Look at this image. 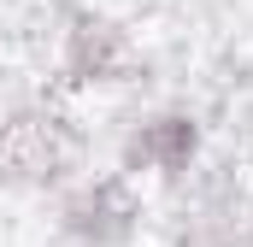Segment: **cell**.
<instances>
[{"label": "cell", "instance_id": "cell-3", "mask_svg": "<svg viewBox=\"0 0 253 247\" xmlns=\"http://www.w3.org/2000/svg\"><path fill=\"white\" fill-rule=\"evenodd\" d=\"M135 71V47L129 36L100 18V12H71L59 36V77L71 88H112V82H129Z\"/></svg>", "mask_w": 253, "mask_h": 247}, {"label": "cell", "instance_id": "cell-4", "mask_svg": "<svg viewBox=\"0 0 253 247\" xmlns=\"http://www.w3.org/2000/svg\"><path fill=\"white\" fill-rule=\"evenodd\" d=\"M118 159H124L129 183L141 171L147 177H183V171H194V159H200V124H194V112L159 106V112L135 118L129 135H124V147H118Z\"/></svg>", "mask_w": 253, "mask_h": 247}, {"label": "cell", "instance_id": "cell-2", "mask_svg": "<svg viewBox=\"0 0 253 247\" xmlns=\"http://www.w3.org/2000/svg\"><path fill=\"white\" fill-rule=\"evenodd\" d=\"M59 230L83 247H124L141 230V194L124 171L83 177L59 194Z\"/></svg>", "mask_w": 253, "mask_h": 247}, {"label": "cell", "instance_id": "cell-1", "mask_svg": "<svg viewBox=\"0 0 253 247\" xmlns=\"http://www.w3.org/2000/svg\"><path fill=\"white\" fill-rule=\"evenodd\" d=\"M77 171V135L47 106H12L0 118V177L18 188H53Z\"/></svg>", "mask_w": 253, "mask_h": 247}, {"label": "cell", "instance_id": "cell-5", "mask_svg": "<svg viewBox=\"0 0 253 247\" xmlns=\"http://www.w3.org/2000/svg\"><path fill=\"white\" fill-rule=\"evenodd\" d=\"M189 247H253L248 212H242L230 194L206 200V206H200V218H194V230H189Z\"/></svg>", "mask_w": 253, "mask_h": 247}]
</instances>
